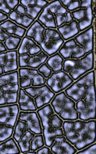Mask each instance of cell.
I'll list each match as a JSON object with an SVG mask.
<instances>
[{
  "mask_svg": "<svg viewBox=\"0 0 96 154\" xmlns=\"http://www.w3.org/2000/svg\"><path fill=\"white\" fill-rule=\"evenodd\" d=\"M65 92L75 102L79 119H96L95 70L90 71L77 79Z\"/></svg>",
  "mask_w": 96,
  "mask_h": 154,
  "instance_id": "6da1fadb",
  "label": "cell"
},
{
  "mask_svg": "<svg viewBox=\"0 0 96 154\" xmlns=\"http://www.w3.org/2000/svg\"><path fill=\"white\" fill-rule=\"evenodd\" d=\"M64 135L78 151L96 142V119L64 120Z\"/></svg>",
  "mask_w": 96,
  "mask_h": 154,
  "instance_id": "7a4b0ae2",
  "label": "cell"
},
{
  "mask_svg": "<svg viewBox=\"0 0 96 154\" xmlns=\"http://www.w3.org/2000/svg\"><path fill=\"white\" fill-rule=\"evenodd\" d=\"M94 29L91 26L69 40L65 41L58 53L65 60H75L84 57L94 51Z\"/></svg>",
  "mask_w": 96,
  "mask_h": 154,
  "instance_id": "3957f363",
  "label": "cell"
},
{
  "mask_svg": "<svg viewBox=\"0 0 96 154\" xmlns=\"http://www.w3.org/2000/svg\"><path fill=\"white\" fill-rule=\"evenodd\" d=\"M42 126V134L46 146L51 147L57 137L65 136L63 130V120L56 113L51 103L37 110Z\"/></svg>",
  "mask_w": 96,
  "mask_h": 154,
  "instance_id": "277c9868",
  "label": "cell"
},
{
  "mask_svg": "<svg viewBox=\"0 0 96 154\" xmlns=\"http://www.w3.org/2000/svg\"><path fill=\"white\" fill-rule=\"evenodd\" d=\"M46 28L57 29L73 20L72 13L60 1H51L37 19Z\"/></svg>",
  "mask_w": 96,
  "mask_h": 154,
  "instance_id": "5b68a950",
  "label": "cell"
},
{
  "mask_svg": "<svg viewBox=\"0 0 96 154\" xmlns=\"http://www.w3.org/2000/svg\"><path fill=\"white\" fill-rule=\"evenodd\" d=\"M19 90V71L0 75V106L17 103Z\"/></svg>",
  "mask_w": 96,
  "mask_h": 154,
  "instance_id": "8992f818",
  "label": "cell"
},
{
  "mask_svg": "<svg viewBox=\"0 0 96 154\" xmlns=\"http://www.w3.org/2000/svg\"><path fill=\"white\" fill-rule=\"evenodd\" d=\"M94 68V51L88 53L84 57L75 60H65L63 63V71L76 81Z\"/></svg>",
  "mask_w": 96,
  "mask_h": 154,
  "instance_id": "52a82bcc",
  "label": "cell"
},
{
  "mask_svg": "<svg viewBox=\"0 0 96 154\" xmlns=\"http://www.w3.org/2000/svg\"><path fill=\"white\" fill-rule=\"evenodd\" d=\"M50 103L56 113L63 120H77L79 119L75 102L70 98L65 91L57 93Z\"/></svg>",
  "mask_w": 96,
  "mask_h": 154,
  "instance_id": "ba28073f",
  "label": "cell"
},
{
  "mask_svg": "<svg viewBox=\"0 0 96 154\" xmlns=\"http://www.w3.org/2000/svg\"><path fill=\"white\" fill-rule=\"evenodd\" d=\"M36 134L29 130L28 123L18 119L12 137L19 144L22 153L31 150L30 143Z\"/></svg>",
  "mask_w": 96,
  "mask_h": 154,
  "instance_id": "9c48e42d",
  "label": "cell"
},
{
  "mask_svg": "<svg viewBox=\"0 0 96 154\" xmlns=\"http://www.w3.org/2000/svg\"><path fill=\"white\" fill-rule=\"evenodd\" d=\"M65 42L57 29L46 28L44 33L43 41L40 46L46 54L51 56L59 51Z\"/></svg>",
  "mask_w": 96,
  "mask_h": 154,
  "instance_id": "30bf717a",
  "label": "cell"
},
{
  "mask_svg": "<svg viewBox=\"0 0 96 154\" xmlns=\"http://www.w3.org/2000/svg\"><path fill=\"white\" fill-rule=\"evenodd\" d=\"M19 85L20 88H28L31 86H42L46 84V79L36 69L19 68Z\"/></svg>",
  "mask_w": 96,
  "mask_h": 154,
  "instance_id": "8fae6325",
  "label": "cell"
},
{
  "mask_svg": "<svg viewBox=\"0 0 96 154\" xmlns=\"http://www.w3.org/2000/svg\"><path fill=\"white\" fill-rule=\"evenodd\" d=\"M24 90L34 99L38 109L50 103L56 95L47 84L42 86H31L25 88Z\"/></svg>",
  "mask_w": 96,
  "mask_h": 154,
  "instance_id": "7c38bea8",
  "label": "cell"
},
{
  "mask_svg": "<svg viewBox=\"0 0 96 154\" xmlns=\"http://www.w3.org/2000/svg\"><path fill=\"white\" fill-rule=\"evenodd\" d=\"M75 81L65 71L53 72L50 76L46 79V84L56 94L59 93L70 86Z\"/></svg>",
  "mask_w": 96,
  "mask_h": 154,
  "instance_id": "4fadbf2b",
  "label": "cell"
},
{
  "mask_svg": "<svg viewBox=\"0 0 96 154\" xmlns=\"http://www.w3.org/2000/svg\"><path fill=\"white\" fill-rule=\"evenodd\" d=\"M19 69V54L17 50L0 53V75L18 71Z\"/></svg>",
  "mask_w": 96,
  "mask_h": 154,
  "instance_id": "5bb4252c",
  "label": "cell"
},
{
  "mask_svg": "<svg viewBox=\"0 0 96 154\" xmlns=\"http://www.w3.org/2000/svg\"><path fill=\"white\" fill-rule=\"evenodd\" d=\"M72 18L78 22L80 32L85 31L92 26L94 15H93V5L88 7H82L71 12Z\"/></svg>",
  "mask_w": 96,
  "mask_h": 154,
  "instance_id": "9a60e30c",
  "label": "cell"
},
{
  "mask_svg": "<svg viewBox=\"0 0 96 154\" xmlns=\"http://www.w3.org/2000/svg\"><path fill=\"white\" fill-rule=\"evenodd\" d=\"M20 109L18 103L0 106V123L16 126Z\"/></svg>",
  "mask_w": 96,
  "mask_h": 154,
  "instance_id": "2e32d148",
  "label": "cell"
},
{
  "mask_svg": "<svg viewBox=\"0 0 96 154\" xmlns=\"http://www.w3.org/2000/svg\"><path fill=\"white\" fill-rule=\"evenodd\" d=\"M49 56L43 50L37 55H20L19 56V68H32L38 69L42 64L46 63Z\"/></svg>",
  "mask_w": 96,
  "mask_h": 154,
  "instance_id": "e0dca14e",
  "label": "cell"
},
{
  "mask_svg": "<svg viewBox=\"0 0 96 154\" xmlns=\"http://www.w3.org/2000/svg\"><path fill=\"white\" fill-rule=\"evenodd\" d=\"M9 17L10 20L15 22L16 24L26 29L29 28L35 21L28 16L26 12V9L22 4H19L17 8L11 12L9 15Z\"/></svg>",
  "mask_w": 96,
  "mask_h": 154,
  "instance_id": "ac0fdd59",
  "label": "cell"
},
{
  "mask_svg": "<svg viewBox=\"0 0 96 154\" xmlns=\"http://www.w3.org/2000/svg\"><path fill=\"white\" fill-rule=\"evenodd\" d=\"M19 119L25 121L28 123L29 130L33 132L35 134H42V126L40 118L38 116L37 111H20L19 115Z\"/></svg>",
  "mask_w": 96,
  "mask_h": 154,
  "instance_id": "d6986e66",
  "label": "cell"
},
{
  "mask_svg": "<svg viewBox=\"0 0 96 154\" xmlns=\"http://www.w3.org/2000/svg\"><path fill=\"white\" fill-rule=\"evenodd\" d=\"M50 2L44 0H21L20 4L26 8L28 16L35 20Z\"/></svg>",
  "mask_w": 96,
  "mask_h": 154,
  "instance_id": "ffe728a7",
  "label": "cell"
},
{
  "mask_svg": "<svg viewBox=\"0 0 96 154\" xmlns=\"http://www.w3.org/2000/svg\"><path fill=\"white\" fill-rule=\"evenodd\" d=\"M54 154H75L78 149L66 139L65 136L57 137L50 147Z\"/></svg>",
  "mask_w": 96,
  "mask_h": 154,
  "instance_id": "44dd1931",
  "label": "cell"
},
{
  "mask_svg": "<svg viewBox=\"0 0 96 154\" xmlns=\"http://www.w3.org/2000/svg\"><path fill=\"white\" fill-rule=\"evenodd\" d=\"M18 54L20 55H28V56H34L37 55L42 51L40 45H38L36 42L27 36H25L22 40L20 46L18 49Z\"/></svg>",
  "mask_w": 96,
  "mask_h": 154,
  "instance_id": "7402d4cb",
  "label": "cell"
},
{
  "mask_svg": "<svg viewBox=\"0 0 96 154\" xmlns=\"http://www.w3.org/2000/svg\"><path fill=\"white\" fill-rule=\"evenodd\" d=\"M18 104L19 106L20 111L30 112V111L38 110L34 99L25 91L22 88H20L19 90Z\"/></svg>",
  "mask_w": 96,
  "mask_h": 154,
  "instance_id": "603a6c76",
  "label": "cell"
},
{
  "mask_svg": "<svg viewBox=\"0 0 96 154\" xmlns=\"http://www.w3.org/2000/svg\"><path fill=\"white\" fill-rule=\"evenodd\" d=\"M58 32L65 41L69 40L80 33V29L79 28L78 22L73 19L72 22L64 24L63 26L57 29Z\"/></svg>",
  "mask_w": 96,
  "mask_h": 154,
  "instance_id": "cb8c5ba5",
  "label": "cell"
},
{
  "mask_svg": "<svg viewBox=\"0 0 96 154\" xmlns=\"http://www.w3.org/2000/svg\"><path fill=\"white\" fill-rule=\"evenodd\" d=\"M46 29V27L44 26L37 19L34 22L33 24L28 29L26 36L32 38L38 45H41L42 41H43L44 33H45Z\"/></svg>",
  "mask_w": 96,
  "mask_h": 154,
  "instance_id": "d4e9b609",
  "label": "cell"
},
{
  "mask_svg": "<svg viewBox=\"0 0 96 154\" xmlns=\"http://www.w3.org/2000/svg\"><path fill=\"white\" fill-rule=\"evenodd\" d=\"M22 40V38L20 37L10 35L6 32L5 30L0 28V42H2L5 44L8 51L18 50L20 46Z\"/></svg>",
  "mask_w": 96,
  "mask_h": 154,
  "instance_id": "484cf974",
  "label": "cell"
},
{
  "mask_svg": "<svg viewBox=\"0 0 96 154\" xmlns=\"http://www.w3.org/2000/svg\"><path fill=\"white\" fill-rule=\"evenodd\" d=\"M0 28L5 30L6 32H8L10 35L19 36L22 38L26 36V34L27 32L26 29L20 26L10 19H8L3 23H1Z\"/></svg>",
  "mask_w": 96,
  "mask_h": 154,
  "instance_id": "4316f807",
  "label": "cell"
},
{
  "mask_svg": "<svg viewBox=\"0 0 96 154\" xmlns=\"http://www.w3.org/2000/svg\"><path fill=\"white\" fill-rule=\"evenodd\" d=\"M0 153H22V151L16 140L13 137L12 138L11 137L9 140H5L4 142L0 143Z\"/></svg>",
  "mask_w": 96,
  "mask_h": 154,
  "instance_id": "83f0119b",
  "label": "cell"
},
{
  "mask_svg": "<svg viewBox=\"0 0 96 154\" xmlns=\"http://www.w3.org/2000/svg\"><path fill=\"white\" fill-rule=\"evenodd\" d=\"M62 5L69 12H73L82 7H88L92 5V0H62Z\"/></svg>",
  "mask_w": 96,
  "mask_h": 154,
  "instance_id": "f1b7e54d",
  "label": "cell"
},
{
  "mask_svg": "<svg viewBox=\"0 0 96 154\" xmlns=\"http://www.w3.org/2000/svg\"><path fill=\"white\" fill-rule=\"evenodd\" d=\"M65 59L58 53H56L53 56H49L46 61V64L52 69L53 72H59L63 70V63Z\"/></svg>",
  "mask_w": 96,
  "mask_h": 154,
  "instance_id": "f546056e",
  "label": "cell"
},
{
  "mask_svg": "<svg viewBox=\"0 0 96 154\" xmlns=\"http://www.w3.org/2000/svg\"><path fill=\"white\" fill-rule=\"evenodd\" d=\"M15 127L9 125L0 123V143L9 140L13 136Z\"/></svg>",
  "mask_w": 96,
  "mask_h": 154,
  "instance_id": "4dcf8cb0",
  "label": "cell"
},
{
  "mask_svg": "<svg viewBox=\"0 0 96 154\" xmlns=\"http://www.w3.org/2000/svg\"><path fill=\"white\" fill-rule=\"evenodd\" d=\"M44 146H46L45 143V138L43 134H36L32 140L31 141L30 146H31L32 151H37L38 149H41Z\"/></svg>",
  "mask_w": 96,
  "mask_h": 154,
  "instance_id": "1f68e13d",
  "label": "cell"
},
{
  "mask_svg": "<svg viewBox=\"0 0 96 154\" xmlns=\"http://www.w3.org/2000/svg\"><path fill=\"white\" fill-rule=\"evenodd\" d=\"M38 71L40 72V73L42 74L45 78H46V79H48V78H49V77L50 76L53 72L52 69H51L47 64H46V63L42 64V65L38 69Z\"/></svg>",
  "mask_w": 96,
  "mask_h": 154,
  "instance_id": "d6a6232c",
  "label": "cell"
},
{
  "mask_svg": "<svg viewBox=\"0 0 96 154\" xmlns=\"http://www.w3.org/2000/svg\"><path fill=\"white\" fill-rule=\"evenodd\" d=\"M77 154H96V142L78 151Z\"/></svg>",
  "mask_w": 96,
  "mask_h": 154,
  "instance_id": "836d02e7",
  "label": "cell"
},
{
  "mask_svg": "<svg viewBox=\"0 0 96 154\" xmlns=\"http://www.w3.org/2000/svg\"><path fill=\"white\" fill-rule=\"evenodd\" d=\"M5 4L12 10V12L13 10H15L17 8L18 5L20 4V1L19 0H5Z\"/></svg>",
  "mask_w": 96,
  "mask_h": 154,
  "instance_id": "e575fe53",
  "label": "cell"
},
{
  "mask_svg": "<svg viewBox=\"0 0 96 154\" xmlns=\"http://www.w3.org/2000/svg\"><path fill=\"white\" fill-rule=\"evenodd\" d=\"M0 11L6 13L7 15H9L12 12V10L9 9L7 6V5L5 4V0H1L0 1Z\"/></svg>",
  "mask_w": 96,
  "mask_h": 154,
  "instance_id": "d590c367",
  "label": "cell"
},
{
  "mask_svg": "<svg viewBox=\"0 0 96 154\" xmlns=\"http://www.w3.org/2000/svg\"><path fill=\"white\" fill-rule=\"evenodd\" d=\"M37 154H54L52 152V151L51 150L50 147L47 146H44L43 147H42L41 149H38L36 151Z\"/></svg>",
  "mask_w": 96,
  "mask_h": 154,
  "instance_id": "8d00e7d4",
  "label": "cell"
},
{
  "mask_svg": "<svg viewBox=\"0 0 96 154\" xmlns=\"http://www.w3.org/2000/svg\"><path fill=\"white\" fill-rule=\"evenodd\" d=\"M9 19V15H7L6 13L3 12H1L0 11V23H3L4 22H5L6 20Z\"/></svg>",
  "mask_w": 96,
  "mask_h": 154,
  "instance_id": "74e56055",
  "label": "cell"
},
{
  "mask_svg": "<svg viewBox=\"0 0 96 154\" xmlns=\"http://www.w3.org/2000/svg\"><path fill=\"white\" fill-rule=\"evenodd\" d=\"M8 49L7 48L5 47V44L3 43L2 42H0V53H5V52H7Z\"/></svg>",
  "mask_w": 96,
  "mask_h": 154,
  "instance_id": "f35d334b",
  "label": "cell"
},
{
  "mask_svg": "<svg viewBox=\"0 0 96 154\" xmlns=\"http://www.w3.org/2000/svg\"><path fill=\"white\" fill-rule=\"evenodd\" d=\"M92 5H93V15H94V19H96V1H92Z\"/></svg>",
  "mask_w": 96,
  "mask_h": 154,
  "instance_id": "ab89813d",
  "label": "cell"
},
{
  "mask_svg": "<svg viewBox=\"0 0 96 154\" xmlns=\"http://www.w3.org/2000/svg\"><path fill=\"white\" fill-rule=\"evenodd\" d=\"M94 56L96 58V32L94 31Z\"/></svg>",
  "mask_w": 96,
  "mask_h": 154,
  "instance_id": "60d3db41",
  "label": "cell"
},
{
  "mask_svg": "<svg viewBox=\"0 0 96 154\" xmlns=\"http://www.w3.org/2000/svg\"><path fill=\"white\" fill-rule=\"evenodd\" d=\"M23 154H37V152H36V151H32V150H30V151H28V152H24V153H23Z\"/></svg>",
  "mask_w": 96,
  "mask_h": 154,
  "instance_id": "b9f144b4",
  "label": "cell"
},
{
  "mask_svg": "<svg viewBox=\"0 0 96 154\" xmlns=\"http://www.w3.org/2000/svg\"><path fill=\"white\" fill-rule=\"evenodd\" d=\"M94 31L96 32V19H94Z\"/></svg>",
  "mask_w": 96,
  "mask_h": 154,
  "instance_id": "7bdbcfd3",
  "label": "cell"
},
{
  "mask_svg": "<svg viewBox=\"0 0 96 154\" xmlns=\"http://www.w3.org/2000/svg\"><path fill=\"white\" fill-rule=\"evenodd\" d=\"M94 68H95V76H96V60L94 61Z\"/></svg>",
  "mask_w": 96,
  "mask_h": 154,
  "instance_id": "ee69618b",
  "label": "cell"
}]
</instances>
